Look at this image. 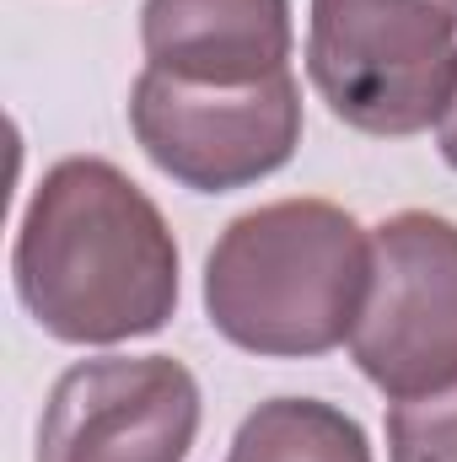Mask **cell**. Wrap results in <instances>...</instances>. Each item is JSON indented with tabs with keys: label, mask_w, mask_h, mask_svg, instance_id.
<instances>
[{
	"label": "cell",
	"mask_w": 457,
	"mask_h": 462,
	"mask_svg": "<svg viewBox=\"0 0 457 462\" xmlns=\"http://www.w3.org/2000/svg\"><path fill=\"white\" fill-rule=\"evenodd\" d=\"M11 285L60 345L145 339L178 312V242L129 172L103 156H65L22 210Z\"/></svg>",
	"instance_id": "cell-1"
},
{
	"label": "cell",
	"mask_w": 457,
	"mask_h": 462,
	"mask_svg": "<svg viewBox=\"0 0 457 462\" xmlns=\"http://www.w3.org/2000/svg\"><path fill=\"white\" fill-rule=\"evenodd\" d=\"M371 291V231L329 199H275L237 216L205 258V318L264 360L350 345Z\"/></svg>",
	"instance_id": "cell-2"
},
{
	"label": "cell",
	"mask_w": 457,
	"mask_h": 462,
	"mask_svg": "<svg viewBox=\"0 0 457 462\" xmlns=\"http://www.w3.org/2000/svg\"><path fill=\"white\" fill-rule=\"evenodd\" d=\"M307 81L360 134H425L457 97V0H312Z\"/></svg>",
	"instance_id": "cell-3"
},
{
	"label": "cell",
	"mask_w": 457,
	"mask_h": 462,
	"mask_svg": "<svg viewBox=\"0 0 457 462\" xmlns=\"http://www.w3.org/2000/svg\"><path fill=\"white\" fill-rule=\"evenodd\" d=\"M350 360L387 403L457 382V221L398 210L371 226V291Z\"/></svg>",
	"instance_id": "cell-4"
},
{
	"label": "cell",
	"mask_w": 457,
	"mask_h": 462,
	"mask_svg": "<svg viewBox=\"0 0 457 462\" xmlns=\"http://www.w3.org/2000/svg\"><path fill=\"white\" fill-rule=\"evenodd\" d=\"M129 129L173 183L231 194L275 178L296 156L302 87L291 70L253 87H194L145 65L129 87Z\"/></svg>",
	"instance_id": "cell-5"
},
{
	"label": "cell",
	"mask_w": 457,
	"mask_h": 462,
	"mask_svg": "<svg viewBox=\"0 0 457 462\" xmlns=\"http://www.w3.org/2000/svg\"><path fill=\"white\" fill-rule=\"evenodd\" d=\"M200 414V382L173 355L76 360L49 387L33 462H183Z\"/></svg>",
	"instance_id": "cell-6"
},
{
	"label": "cell",
	"mask_w": 457,
	"mask_h": 462,
	"mask_svg": "<svg viewBox=\"0 0 457 462\" xmlns=\"http://www.w3.org/2000/svg\"><path fill=\"white\" fill-rule=\"evenodd\" d=\"M145 65L194 87H253L291 70V0H145Z\"/></svg>",
	"instance_id": "cell-7"
},
{
	"label": "cell",
	"mask_w": 457,
	"mask_h": 462,
	"mask_svg": "<svg viewBox=\"0 0 457 462\" xmlns=\"http://www.w3.org/2000/svg\"><path fill=\"white\" fill-rule=\"evenodd\" d=\"M227 462H371V441L323 398H269L237 425Z\"/></svg>",
	"instance_id": "cell-8"
},
{
	"label": "cell",
	"mask_w": 457,
	"mask_h": 462,
	"mask_svg": "<svg viewBox=\"0 0 457 462\" xmlns=\"http://www.w3.org/2000/svg\"><path fill=\"white\" fill-rule=\"evenodd\" d=\"M387 462H457V382L387 409Z\"/></svg>",
	"instance_id": "cell-9"
},
{
	"label": "cell",
	"mask_w": 457,
	"mask_h": 462,
	"mask_svg": "<svg viewBox=\"0 0 457 462\" xmlns=\"http://www.w3.org/2000/svg\"><path fill=\"white\" fill-rule=\"evenodd\" d=\"M436 145H442V162L457 172V97H452V108L442 114V124H436Z\"/></svg>",
	"instance_id": "cell-10"
}]
</instances>
